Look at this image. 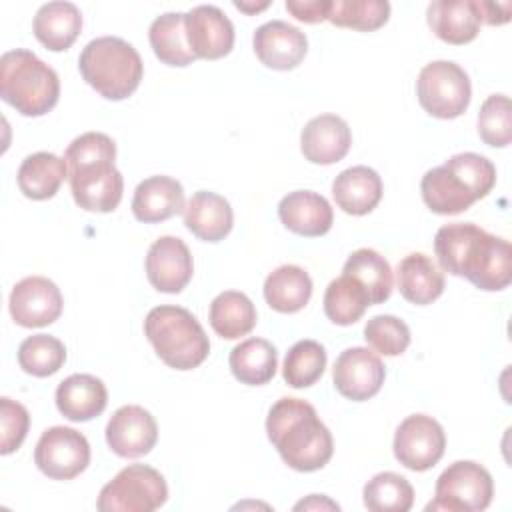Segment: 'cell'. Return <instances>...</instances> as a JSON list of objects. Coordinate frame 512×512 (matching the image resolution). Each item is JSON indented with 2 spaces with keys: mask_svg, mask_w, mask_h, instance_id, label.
<instances>
[{
  "mask_svg": "<svg viewBox=\"0 0 512 512\" xmlns=\"http://www.w3.org/2000/svg\"><path fill=\"white\" fill-rule=\"evenodd\" d=\"M494 482L490 472L474 460L452 462L436 480L434 500L426 510L482 512L490 506Z\"/></svg>",
  "mask_w": 512,
  "mask_h": 512,
  "instance_id": "obj_9",
  "label": "cell"
},
{
  "mask_svg": "<svg viewBox=\"0 0 512 512\" xmlns=\"http://www.w3.org/2000/svg\"><path fill=\"white\" fill-rule=\"evenodd\" d=\"M416 96L430 116L452 120L464 114L470 104V78L456 62L434 60L420 70Z\"/></svg>",
  "mask_w": 512,
  "mask_h": 512,
  "instance_id": "obj_10",
  "label": "cell"
},
{
  "mask_svg": "<svg viewBox=\"0 0 512 512\" xmlns=\"http://www.w3.org/2000/svg\"><path fill=\"white\" fill-rule=\"evenodd\" d=\"M326 368V350L316 340L296 342L284 358L282 378L292 388H308L320 380Z\"/></svg>",
  "mask_w": 512,
  "mask_h": 512,
  "instance_id": "obj_36",
  "label": "cell"
},
{
  "mask_svg": "<svg viewBox=\"0 0 512 512\" xmlns=\"http://www.w3.org/2000/svg\"><path fill=\"white\" fill-rule=\"evenodd\" d=\"M430 30L448 44H468L480 32L478 0H434L426 10Z\"/></svg>",
  "mask_w": 512,
  "mask_h": 512,
  "instance_id": "obj_21",
  "label": "cell"
},
{
  "mask_svg": "<svg viewBox=\"0 0 512 512\" xmlns=\"http://www.w3.org/2000/svg\"><path fill=\"white\" fill-rule=\"evenodd\" d=\"M194 272L188 246L176 236H160L146 254L148 282L166 294H178L186 288Z\"/></svg>",
  "mask_w": 512,
  "mask_h": 512,
  "instance_id": "obj_17",
  "label": "cell"
},
{
  "mask_svg": "<svg viewBox=\"0 0 512 512\" xmlns=\"http://www.w3.org/2000/svg\"><path fill=\"white\" fill-rule=\"evenodd\" d=\"M342 274L362 284V288L368 292L370 304H382L392 294V268L388 260L372 248L354 250L344 262Z\"/></svg>",
  "mask_w": 512,
  "mask_h": 512,
  "instance_id": "obj_33",
  "label": "cell"
},
{
  "mask_svg": "<svg viewBox=\"0 0 512 512\" xmlns=\"http://www.w3.org/2000/svg\"><path fill=\"white\" fill-rule=\"evenodd\" d=\"M364 506L372 512H408L414 504L412 484L396 472H380L364 486Z\"/></svg>",
  "mask_w": 512,
  "mask_h": 512,
  "instance_id": "obj_35",
  "label": "cell"
},
{
  "mask_svg": "<svg viewBox=\"0 0 512 512\" xmlns=\"http://www.w3.org/2000/svg\"><path fill=\"white\" fill-rule=\"evenodd\" d=\"M312 296L308 272L296 264H284L272 270L264 280V298L268 306L282 314L302 310Z\"/></svg>",
  "mask_w": 512,
  "mask_h": 512,
  "instance_id": "obj_29",
  "label": "cell"
},
{
  "mask_svg": "<svg viewBox=\"0 0 512 512\" xmlns=\"http://www.w3.org/2000/svg\"><path fill=\"white\" fill-rule=\"evenodd\" d=\"M230 370L236 380L248 386L270 382L278 368V352L264 338H246L230 350Z\"/></svg>",
  "mask_w": 512,
  "mask_h": 512,
  "instance_id": "obj_30",
  "label": "cell"
},
{
  "mask_svg": "<svg viewBox=\"0 0 512 512\" xmlns=\"http://www.w3.org/2000/svg\"><path fill=\"white\" fill-rule=\"evenodd\" d=\"M480 18L486 24L500 26L510 20V2H478Z\"/></svg>",
  "mask_w": 512,
  "mask_h": 512,
  "instance_id": "obj_43",
  "label": "cell"
},
{
  "mask_svg": "<svg viewBox=\"0 0 512 512\" xmlns=\"http://www.w3.org/2000/svg\"><path fill=\"white\" fill-rule=\"evenodd\" d=\"M186 228L204 242H220L230 234L234 224V212L230 202L208 190H198L190 196L184 210Z\"/></svg>",
  "mask_w": 512,
  "mask_h": 512,
  "instance_id": "obj_23",
  "label": "cell"
},
{
  "mask_svg": "<svg viewBox=\"0 0 512 512\" xmlns=\"http://www.w3.org/2000/svg\"><path fill=\"white\" fill-rule=\"evenodd\" d=\"M66 362L64 344L50 334H32L18 348V364L26 374L46 378L56 374Z\"/></svg>",
  "mask_w": 512,
  "mask_h": 512,
  "instance_id": "obj_37",
  "label": "cell"
},
{
  "mask_svg": "<svg viewBox=\"0 0 512 512\" xmlns=\"http://www.w3.org/2000/svg\"><path fill=\"white\" fill-rule=\"evenodd\" d=\"M60 288L44 276H26L14 284L8 308L10 316L18 326L42 328L56 322L62 314Z\"/></svg>",
  "mask_w": 512,
  "mask_h": 512,
  "instance_id": "obj_13",
  "label": "cell"
},
{
  "mask_svg": "<svg viewBox=\"0 0 512 512\" xmlns=\"http://www.w3.org/2000/svg\"><path fill=\"white\" fill-rule=\"evenodd\" d=\"M78 68L86 84L108 100H124L134 94L144 74L138 50L118 36L90 40L80 52Z\"/></svg>",
  "mask_w": 512,
  "mask_h": 512,
  "instance_id": "obj_6",
  "label": "cell"
},
{
  "mask_svg": "<svg viewBox=\"0 0 512 512\" xmlns=\"http://www.w3.org/2000/svg\"><path fill=\"white\" fill-rule=\"evenodd\" d=\"M396 460L414 472L430 470L444 456L446 434L438 420L428 414L406 416L394 432Z\"/></svg>",
  "mask_w": 512,
  "mask_h": 512,
  "instance_id": "obj_12",
  "label": "cell"
},
{
  "mask_svg": "<svg viewBox=\"0 0 512 512\" xmlns=\"http://www.w3.org/2000/svg\"><path fill=\"white\" fill-rule=\"evenodd\" d=\"M352 144V132L346 120L336 114H320L306 122L300 134V150L312 164L340 162Z\"/></svg>",
  "mask_w": 512,
  "mask_h": 512,
  "instance_id": "obj_19",
  "label": "cell"
},
{
  "mask_svg": "<svg viewBox=\"0 0 512 512\" xmlns=\"http://www.w3.org/2000/svg\"><path fill=\"white\" fill-rule=\"evenodd\" d=\"M208 320L220 338L236 340L256 326V308L244 292L226 290L210 302Z\"/></svg>",
  "mask_w": 512,
  "mask_h": 512,
  "instance_id": "obj_31",
  "label": "cell"
},
{
  "mask_svg": "<svg viewBox=\"0 0 512 512\" xmlns=\"http://www.w3.org/2000/svg\"><path fill=\"white\" fill-rule=\"evenodd\" d=\"M168 500L164 476L146 464L122 468L108 484L102 486L96 508L100 512H152Z\"/></svg>",
  "mask_w": 512,
  "mask_h": 512,
  "instance_id": "obj_8",
  "label": "cell"
},
{
  "mask_svg": "<svg viewBox=\"0 0 512 512\" xmlns=\"http://www.w3.org/2000/svg\"><path fill=\"white\" fill-rule=\"evenodd\" d=\"M144 334L158 358L174 370H192L200 366L210 342L192 312L182 306H156L146 314Z\"/></svg>",
  "mask_w": 512,
  "mask_h": 512,
  "instance_id": "obj_7",
  "label": "cell"
},
{
  "mask_svg": "<svg viewBox=\"0 0 512 512\" xmlns=\"http://www.w3.org/2000/svg\"><path fill=\"white\" fill-rule=\"evenodd\" d=\"M390 4L386 0H332L328 20L340 28L370 32L388 22Z\"/></svg>",
  "mask_w": 512,
  "mask_h": 512,
  "instance_id": "obj_38",
  "label": "cell"
},
{
  "mask_svg": "<svg viewBox=\"0 0 512 512\" xmlns=\"http://www.w3.org/2000/svg\"><path fill=\"white\" fill-rule=\"evenodd\" d=\"M34 36L52 52L68 50L82 30V14L72 2L42 4L32 22Z\"/></svg>",
  "mask_w": 512,
  "mask_h": 512,
  "instance_id": "obj_27",
  "label": "cell"
},
{
  "mask_svg": "<svg viewBox=\"0 0 512 512\" xmlns=\"http://www.w3.org/2000/svg\"><path fill=\"white\" fill-rule=\"evenodd\" d=\"M478 134L484 144L504 148L512 140V108L506 94L488 96L478 112Z\"/></svg>",
  "mask_w": 512,
  "mask_h": 512,
  "instance_id": "obj_39",
  "label": "cell"
},
{
  "mask_svg": "<svg viewBox=\"0 0 512 512\" xmlns=\"http://www.w3.org/2000/svg\"><path fill=\"white\" fill-rule=\"evenodd\" d=\"M332 0H286V10L300 22L316 24L328 20Z\"/></svg>",
  "mask_w": 512,
  "mask_h": 512,
  "instance_id": "obj_42",
  "label": "cell"
},
{
  "mask_svg": "<svg viewBox=\"0 0 512 512\" xmlns=\"http://www.w3.org/2000/svg\"><path fill=\"white\" fill-rule=\"evenodd\" d=\"M34 464L52 480H72L88 468L90 444L86 436L74 428H46L36 442Z\"/></svg>",
  "mask_w": 512,
  "mask_h": 512,
  "instance_id": "obj_11",
  "label": "cell"
},
{
  "mask_svg": "<svg viewBox=\"0 0 512 512\" xmlns=\"http://www.w3.org/2000/svg\"><path fill=\"white\" fill-rule=\"evenodd\" d=\"M386 368L380 356L364 346L346 348L334 362V388L348 400L364 402L376 396L384 384Z\"/></svg>",
  "mask_w": 512,
  "mask_h": 512,
  "instance_id": "obj_14",
  "label": "cell"
},
{
  "mask_svg": "<svg viewBox=\"0 0 512 512\" xmlns=\"http://www.w3.org/2000/svg\"><path fill=\"white\" fill-rule=\"evenodd\" d=\"M332 196L340 210L352 216L372 212L382 198V178L368 166L342 170L332 182Z\"/></svg>",
  "mask_w": 512,
  "mask_h": 512,
  "instance_id": "obj_25",
  "label": "cell"
},
{
  "mask_svg": "<svg viewBox=\"0 0 512 512\" xmlns=\"http://www.w3.org/2000/svg\"><path fill=\"white\" fill-rule=\"evenodd\" d=\"M0 96L22 116H42L60 98V78L34 52L8 50L0 58Z\"/></svg>",
  "mask_w": 512,
  "mask_h": 512,
  "instance_id": "obj_5",
  "label": "cell"
},
{
  "mask_svg": "<svg viewBox=\"0 0 512 512\" xmlns=\"http://www.w3.org/2000/svg\"><path fill=\"white\" fill-rule=\"evenodd\" d=\"M66 176L68 164L64 158L52 152H34L22 160L16 180L26 198L48 200L58 192Z\"/></svg>",
  "mask_w": 512,
  "mask_h": 512,
  "instance_id": "obj_28",
  "label": "cell"
},
{
  "mask_svg": "<svg viewBox=\"0 0 512 512\" xmlns=\"http://www.w3.org/2000/svg\"><path fill=\"white\" fill-rule=\"evenodd\" d=\"M0 422H2L0 452L12 454L14 450L20 448V444L24 442V438L28 434L30 414L20 402L2 396L0 398Z\"/></svg>",
  "mask_w": 512,
  "mask_h": 512,
  "instance_id": "obj_41",
  "label": "cell"
},
{
  "mask_svg": "<svg viewBox=\"0 0 512 512\" xmlns=\"http://www.w3.org/2000/svg\"><path fill=\"white\" fill-rule=\"evenodd\" d=\"M158 440L154 416L136 404L120 406L106 424V442L120 458L146 456Z\"/></svg>",
  "mask_w": 512,
  "mask_h": 512,
  "instance_id": "obj_15",
  "label": "cell"
},
{
  "mask_svg": "<svg viewBox=\"0 0 512 512\" xmlns=\"http://www.w3.org/2000/svg\"><path fill=\"white\" fill-rule=\"evenodd\" d=\"M434 252L444 272L462 276L480 290L496 292L512 280L508 240L486 232L474 222H452L438 228Z\"/></svg>",
  "mask_w": 512,
  "mask_h": 512,
  "instance_id": "obj_1",
  "label": "cell"
},
{
  "mask_svg": "<svg viewBox=\"0 0 512 512\" xmlns=\"http://www.w3.org/2000/svg\"><path fill=\"white\" fill-rule=\"evenodd\" d=\"M184 188L172 176H150L142 180L132 196V214L144 224L168 220L184 210Z\"/></svg>",
  "mask_w": 512,
  "mask_h": 512,
  "instance_id": "obj_22",
  "label": "cell"
},
{
  "mask_svg": "<svg viewBox=\"0 0 512 512\" xmlns=\"http://www.w3.org/2000/svg\"><path fill=\"white\" fill-rule=\"evenodd\" d=\"M396 284L404 300L426 306L444 292V274L434 260L422 252H412L398 262Z\"/></svg>",
  "mask_w": 512,
  "mask_h": 512,
  "instance_id": "obj_26",
  "label": "cell"
},
{
  "mask_svg": "<svg viewBox=\"0 0 512 512\" xmlns=\"http://www.w3.org/2000/svg\"><path fill=\"white\" fill-rule=\"evenodd\" d=\"M324 314L338 326H350L358 322L366 308L372 306L368 292L362 284L346 274L334 278L324 292Z\"/></svg>",
  "mask_w": 512,
  "mask_h": 512,
  "instance_id": "obj_34",
  "label": "cell"
},
{
  "mask_svg": "<svg viewBox=\"0 0 512 512\" xmlns=\"http://www.w3.org/2000/svg\"><path fill=\"white\" fill-rule=\"evenodd\" d=\"M108 392L92 374H70L56 388V408L70 422H88L104 412Z\"/></svg>",
  "mask_w": 512,
  "mask_h": 512,
  "instance_id": "obj_24",
  "label": "cell"
},
{
  "mask_svg": "<svg viewBox=\"0 0 512 512\" xmlns=\"http://www.w3.org/2000/svg\"><path fill=\"white\" fill-rule=\"evenodd\" d=\"M186 14L182 12H166L152 20L148 30L150 46L156 54V58L168 66H188L196 60L188 46L186 38V26H184Z\"/></svg>",
  "mask_w": 512,
  "mask_h": 512,
  "instance_id": "obj_32",
  "label": "cell"
},
{
  "mask_svg": "<svg viewBox=\"0 0 512 512\" xmlns=\"http://www.w3.org/2000/svg\"><path fill=\"white\" fill-rule=\"evenodd\" d=\"M364 340L382 356H400L410 344V328L392 314H378L366 322Z\"/></svg>",
  "mask_w": 512,
  "mask_h": 512,
  "instance_id": "obj_40",
  "label": "cell"
},
{
  "mask_svg": "<svg viewBox=\"0 0 512 512\" xmlns=\"http://www.w3.org/2000/svg\"><path fill=\"white\" fill-rule=\"evenodd\" d=\"M116 144L108 134L84 132L66 152L68 180L74 202L88 212H112L122 200L124 178L114 166Z\"/></svg>",
  "mask_w": 512,
  "mask_h": 512,
  "instance_id": "obj_3",
  "label": "cell"
},
{
  "mask_svg": "<svg viewBox=\"0 0 512 512\" xmlns=\"http://www.w3.org/2000/svg\"><path fill=\"white\" fill-rule=\"evenodd\" d=\"M268 440L284 464L296 472L324 468L334 452V440L316 408L302 400L284 396L276 400L266 418Z\"/></svg>",
  "mask_w": 512,
  "mask_h": 512,
  "instance_id": "obj_2",
  "label": "cell"
},
{
  "mask_svg": "<svg viewBox=\"0 0 512 512\" xmlns=\"http://www.w3.org/2000/svg\"><path fill=\"white\" fill-rule=\"evenodd\" d=\"M300 508H332V510H340V506L336 502H332V500H328L324 496H320V500H318V494H312L308 500H302V502H298L294 506V510H300Z\"/></svg>",
  "mask_w": 512,
  "mask_h": 512,
  "instance_id": "obj_44",
  "label": "cell"
},
{
  "mask_svg": "<svg viewBox=\"0 0 512 512\" xmlns=\"http://www.w3.org/2000/svg\"><path fill=\"white\" fill-rule=\"evenodd\" d=\"M496 184V166L482 154L460 152L430 168L420 182L424 204L442 216L468 210Z\"/></svg>",
  "mask_w": 512,
  "mask_h": 512,
  "instance_id": "obj_4",
  "label": "cell"
},
{
  "mask_svg": "<svg viewBox=\"0 0 512 512\" xmlns=\"http://www.w3.org/2000/svg\"><path fill=\"white\" fill-rule=\"evenodd\" d=\"M268 4H270V2H262V4H256V6H254V4H246V2H234V6H236L238 10H244V12H250V14H252V12H258V10H264Z\"/></svg>",
  "mask_w": 512,
  "mask_h": 512,
  "instance_id": "obj_45",
  "label": "cell"
},
{
  "mask_svg": "<svg viewBox=\"0 0 512 512\" xmlns=\"http://www.w3.org/2000/svg\"><path fill=\"white\" fill-rule=\"evenodd\" d=\"M278 218L294 234L322 236L332 228L334 210L322 194L294 190L280 200Z\"/></svg>",
  "mask_w": 512,
  "mask_h": 512,
  "instance_id": "obj_20",
  "label": "cell"
},
{
  "mask_svg": "<svg viewBox=\"0 0 512 512\" xmlns=\"http://www.w3.org/2000/svg\"><path fill=\"white\" fill-rule=\"evenodd\" d=\"M186 38L192 54L204 60H218L234 46V24L212 4H200L186 12Z\"/></svg>",
  "mask_w": 512,
  "mask_h": 512,
  "instance_id": "obj_16",
  "label": "cell"
},
{
  "mask_svg": "<svg viewBox=\"0 0 512 512\" xmlns=\"http://www.w3.org/2000/svg\"><path fill=\"white\" fill-rule=\"evenodd\" d=\"M252 46L258 60L272 70H292L308 52L306 34L284 20H270L258 26Z\"/></svg>",
  "mask_w": 512,
  "mask_h": 512,
  "instance_id": "obj_18",
  "label": "cell"
}]
</instances>
